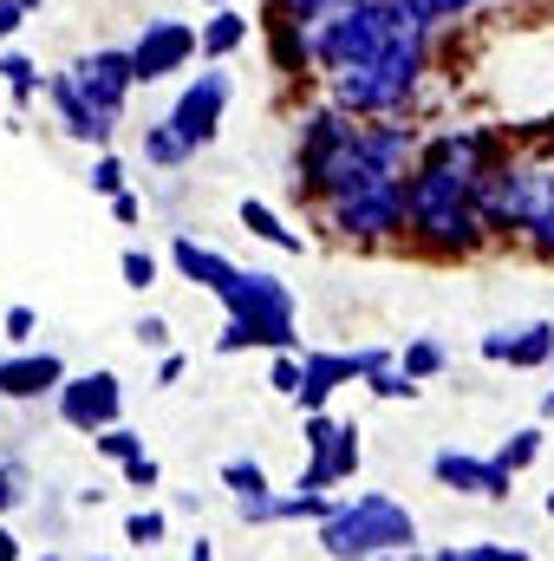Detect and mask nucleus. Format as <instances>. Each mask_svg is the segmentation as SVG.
I'll return each mask as SVG.
<instances>
[{"label": "nucleus", "mask_w": 554, "mask_h": 561, "mask_svg": "<svg viewBox=\"0 0 554 561\" xmlns=\"http://www.w3.org/2000/svg\"><path fill=\"white\" fill-rule=\"evenodd\" d=\"M424 59H430V26L412 20V26H405L379 59L333 72V105H339V112H353V118L399 112V105L417 92V79H424Z\"/></svg>", "instance_id": "1"}, {"label": "nucleus", "mask_w": 554, "mask_h": 561, "mask_svg": "<svg viewBox=\"0 0 554 561\" xmlns=\"http://www.w3.org/2000/svg\"><path fill=\"white\" fill-rule=\"evenodd\" d=\"M417 523L405 503L366 490L353 503H333V516L320 523V549L333 561H372V556H412Z\"/></svg>", "instance_id": "2"}, {"label": "nucleus", "mask_w": 554, "mask_h": 561, "mask_svg": "<svg viewBox=\"0 0 554 561\" xmlns=\"http://www.w3.org/2000/svg\"><path fill=\"white\" fill-rule=\"evenodd\" d=\"M222 307H229V327H222L216 353H242V346L293 353V294H287L275 275H255V268L235 275L229 294H222Z\"/></svg>", "instance_id": "3"}, {"label": "nucleus", "mask_w": 554, "mask_h": 561, "mask_svg": "<svg viewBox=\"0 0 554 561\" xmlns=\"http://www.w3.org/2000/svg\"><path fill=\"white\" fill-rule=\"evenodd\" d=\"M326 229L333 236H359V242H385V236H405L412 229V203H405V183H366V190H346L326 203Z\"/></svg>", "instance_id": "4"}, {"label": "nucleus", "mask_w": 554, "mask_h": 561, "mask_svg": "<svg viewBox=\"0 0 554 561\" xmlns=\"http://www.w3.org/2000/svg\"><path fill=\"white\" fill-rule=\"evenodd\" d=\"M353 470H359V431L307 412V477H300L293 490H333V483H346Z\"/></svg>", "instance_id": "5"}, {"label": "nucleus", "mask_w": 554, "mask_h": 561, "mask_svg": "<svg viewBox=\"0 0 554 561\" xmlns=\"http://www.w3.org/2000/svg\"><path fill=\"white\" fill-rule=\"evenodd\" d=\"M59 419L72 424V431H112L118 424V405H125V386H118V373H85V379H66L59 392Z\"/></svg>", "instance_id": "6"}, {"label": "nucleus", "mask_w": 554, "mask_h": 561, "mask_svg": "<svg viewBox=\"0 0 554 561\" xmlns=\"http://www.w3.org/2000/svg\"><path fill=\"white\" fill-rule=\"evenodd\" d=\"M72 79H79V92L92 99V112L118 125V112H125V99H131V85H138V66H131V53L105 46V53H85V59L72 66Z\"/></svg>", "instance_id": "7"}, {"label": "nucleus", "mask_w": 554, "mask_h": 561, "mask_svg": "<svg viewBox=\"0 0 554 561\" xmlns=\"http://www.w3.org/2000/svg\"><path fill=\"white\" fill-rule=\"evenodd\" d=\"M196 46H203V26H183V20H150V26H143V39L131 46L138 85H150V79H170V72H183V66L196 59Z\"/></svg>", "instance_id": "8"}, {"label": "nucleus", "mask_w": 554, "mask_h": 561, "mask_svg": "<svg viewBox=\"0 0 554 561\" xmlns=\"http://www.w3.org/2000/svg\"><path fill=\"white\" fill-rule=\"evenodd\" d=\"M222 105H229V72H196L189 85H183V99H176V112H170V125L189 138V150L196 144L216 138V125H222Z\"/></svg>", "instance_id": "9"}, {"label": "nucleus", "mask_w": 554, "mask_h": 561, "mask_svg": "<svg viewBox=\"0 0 554 561\" xmlns=\"http://www.w3.org/2000/svg\"><path fill=\"white\" fill-rule=\"evenodd\" d=\"M430 477L443 490H463V496H483V503H503L509 483H516V470H503L496 457H463V450H437L430 457Z\"/></svg>", "instance_id": "10"}, {"label": "nucleus", "mask_w": 554, "mask_h": 561, "mask_svg": "<svg viewBox=\"0 0 554 561\" xmlns=\"http://www.w3.org/2000/svg\"><path fill=\"white\" fill-rule=\"evenodd\" d=\"M66 386V366H59V353H13V359H0V399H46V392H59Z\"/></svg>", "instance_id": "11"}, {"label": "nucleus", "mask_w": 554, "mask_h": 561, "mask_svg": "<svg viewBox=\"0 0 554 561\" xmlns=\"http://www.w3.org/2000/svg\"><path fill=\"white\" fill-rule=\"evenodd\" d=\"M46 99H53V112H59L66 138H79V144H105V138H112V118H99V112H92V99L79 92V79H72V72H53V79H46Z\"/></svg>", "instance_id": "12"}, {"label": "nucleus", "mask_w": 554, "mask_h": 561, "mask_svg": "<svg viewBox=\"0 0 554 561\" xmlns=\"http://www.w3.org/2000/svg\"><path fill=\"white\" fill-rule=\"evenodd\" d=\"M170 262H176V275H183V280H196V287H209L216 300L229 294V280L242 275V268H235L229 255H216V249H203L196 236H176V242H170Z\"/></svg>", "instance_id": "13"}, {"label": "nucleus", "mask_w": 554, "mask_h": 561, "mask_svg": "<svg viewBox=\"0 0 554 561\" xmlns=\"http://www.w3.org/2000/svg\"><path fill=\"white\" fill-rule=\"evenodd\" d=\"M522 236H529V242H535L542 255H554V170H542V163H535V183H529Z\"/></svg>", "instance_id": "14"}, {"label": "nucleus", "mask_w": 554, "mask_h": 561, "mask_svg": "<svg viewBox=\"0 0 554 561\" xmlns=\"http://www.w3.org/2000/svg\"><path fill=\"white\" fill-rule=\"evenodd\" d=\"M268 53H275V72H307L313 66V33L293 26V20H268Z\"/></svg>", "instance_id": "15"}, {"label": "nucleus", "mask_w": 554, "mask_h": 561, "mask_svg": "<svg viewBox=\"0 0 554 561\" xmlns=\"http://www.w3.org/2000/svg\"><path fill=\"white\" fill-rule=\"evenodd\" d=\"M503 359H509L516 373H529V366H554V327H549V320H535V327H516Z\"/></svg>", "instance_id": "16"}, {"label": "nucleus", "mask_w": 554, "mask_h": 561, "mask_svg": "<svg viewBox=\"0 0 554 561\" xmlns=\"http://www.w3.org/2000/svg\"><path fill=\"white\" fill-rule=\"evenodd\" d=\"M235 46H249V20H242L235 7H216V13L203 20V53L222 59V53H235Z\"/></svg>", "instance_id": "17"}, {"label": "nucleus", "mask_w": 554, "mask_h": 561, "mask_svg": "<svg viewBox=\"0 0 554 561\" xmlns=\"http://www.w3.org/2000/svg\"><path fill=\"white\" fill-rule=\"evenodd\" d=\"M242 222H249V236H262V242H275V249H287V255H300V236L293 229H280V216L268 209V203H242Z\"/></svg>", "instance_id": "18"}, {"label": "nucleus", "mask_w": 554, "mask_h": 561, "mask_svg": "<svg viewBox=\"0 0 554 561\" xmlns=\"http://www.w3.org/2000/svg\"><path fill=\"white\" fill-rule=\"evenodd\" d=\"M143 157H150V163H183V157H189V138L163 118V125H150V131H143Z\"/></svg>", "instance_id": "19"}, {"label": "nucleus", "mask_w": 554, "mask_h": 561, "mask_svg": "<svg viewBox=\"0 0 554 561\" xmlns=\"http://www.w3.org/2000/svg\"><path fill=\"white\" fill-rule=\"evenodd\" d=\"M339 0H268V20H293V26H320Z\"/></svg>", "instance_id": "20"}, {"label": "nucleus", "mask_w": 554, "mask_h": 561, "mask_svg": "<svg viewBox=\"0 0 554 561\" xmlns=\"http://www.w3.org/2000/svg\"><path fill=\"white\" fill-rule=\"evenodd\" d=\"M535 457H542V431H516V437L496 450V463H503V470H529Z\"/></svg>", "instance_id": "21"}, {"label": "nucleus", "mask_w": 554, "mask_h": 561, "mask_svg": "<svg viewBox=\"0 0 554 561\" xmlns=\"http://www.w3.org/2000/svg\"><path fill=\"white\" fill-rule=\"evenodd\" d=\"M92 444H99V457H118V463H131V457H143V437H138V431H125V424L99 431Z\"/></svg>", "instance_id": "22"}, {"label": "nucleus", "mask_w": 554, "mask_h": 561, "mask_svg": "<svg viewBox=\"0 0 554 561\" xmlns=\"http://www.w3.org/2000/svg\"><path fill=\"white\" fill-rule=\"evenodd\" d=\"M0 79H7L20 99H33V92H39V66H33L26 53H7V59H0Z\"/></svg>", "instance_id": "23"}, {"label": "nucleus", "mask_w": 554, "mask_h": 561, "mask_svg": "<svg viewBox=\"0 0 554 561\" xmlns=\"http://www.w3.org/2000/svg\"><path fill=\"white\" fill-rule=\"evenodd\" d=\"M399 366H405L412 379H430V373H443V346H437V340H412Z\"/></svg>", "instance_id": "24"}, {"label": "nucleus", "mask_w": 554, "mask_h": 561, "mask_svg": "<svg viewBox=\"0 0 554 561\" xmlns=\"http://www.w3.org/2000/svg\"><path fill=\"white\" fill-rule=\"evenodd\" d=\"M300 379H307V359L275 353V373H268V386H275V392H287V399H300Z\"/></svg>", "instance_id": "25"}, {"label": "nucleus", "mask_w": 554, "mask_h": 561, "mask_svg": "<svg viewBox=\"0 0 554 561\" xmlns=\"http://www.w3.org/2000/svg\"><path fill=\"white\" fill-rule=\"evenodd\" d=\"M372 392H379V399H412L417 379L405 373V366H379V373H372Z\"/></svg>", "instance_id": "26"}, {"label": "nucleus", "mask_w": 554, "mask_h": 561, "mask_svg": "<svg viewBox=\"0 0 554 561\" xmlns=\"http://www.w3.org/2000/svg\"><path fill=\"white\" fill-rule=\"evenodd\" d=\"M92 190H99V196H125V163H118V157H99V163H92Z\"/></svg>", "instance_id": "27"}, {"label": "nucleus", "mask_w": 554, "mask_h": 561, "mask_svg": "<svg viewBox=\"0 0 554 561\" xmlns=\"http://www.w3.org/2000/svg\"><path fill=\"white\" fill-rule=\"evenodd\" d=\"M125 536H131L138 549H157V542H163V516H157V510H138V516L125 523Z\"/></svg>", "instance_id": "28"}, {"label": "nucleus", "mask_w": 554, "mask_h": 561, "mask_svg": "<svg viewBox=\"0 0 554 561\" xmlns=\"http://www.w3.org/2000/svg\"><path fill=\"white\" fill-rule=\"evenodd\" d=\"M118 268H125V280H131V287H150V280H157V255H143V249H125V262H118Z\"/></svg>", "instance_id": "29"}, {"label": "nucleus", "mask_w": 554, "mask_h": 561, "mask_svg": "<svg viewBox=\"0 0 554 561\" xmlns=\"http://www.w3.org/2000/svg\"><path fill=\"white\" fill-rule=\"evenodd\" d=\"M33 327H39V320H33V307H7V340H13V346H26V340H33Z\"/></svg>", "instance_id": "30"}, {"label": "nucleus", "mask_w": 554, "mask_h": 561, "mask_svg": "<svg viewBox=\"0 0 554 561\" xmlns=\"http://www.w3.org/2000/svg\"><path fill=\"white\" fill-rule=\"evenodd\" d=\"M125 483L131 490H157V457H131L125 463Z\"/></svg>", "instance_id": "31"}, {"label": "nucleus", "mask_w": 554, "mask_h": 561, "mask_svg": "<svg viewBox=\"0 0 554 561\" xmlns=\"http://www.w3.org/2000/svg\"><path fill=\"white\" fill-rule=\"evenodd\" d=\"M26 13H33V0H0V39H7V33H20V26H26Z\"/></svg>", "instance_id": "32"}, {"label": "nucleus", "mask_w": 554, "mask_h": 561, "mask_svg": "<svg viewBox=\"0 0 554 561\" xmlns=\"http://www.w3.org/2000/svg\"><path fill=\"white\" fill-rule=\"evenodd\" d=\"M138 340H143V346H170V327H163L157 313H143V320H138Z\"/></svg>", "instance_id": "33"}, {"label": "nucleus", "mask_w": 554, "mask_h": 561, "mask_svg": "<svg viewBox=\"0 0 554 561\" xmlns=\"http://www.w3.org/2000/svg\"><path fill=\"white\" fill-rule=\"evenodd\" d=\"M13 503H20V470L0 463V510H13Z\"/></svg>", "instance_id": "34"}, {"label": "nucleus", "mask_w": 554, "mask_h": 561, "mask_svg": "<svg viewBox=\"0 0 554 561\" xmlns=\"http://www.w3.org/2000/svg\"><path fill=\"white\" fill-rule=\"evenodd\" d=\"M112 216H118V222H138L143 203H138V196H112Z\"/></svg>", "instance_id": "35"}, {"label": "nucleus", "mask_w": 554, "mask_h": 561, "mask_svg": "<svg viewBox=\"0 0 554 561\" xmlns=\"http://www.w3.org/2000/svg\"><path fill=\"white\" fill-rule=\"evenodd\" d=\"M0 561H20V542H13V529H0Z\"/></svg>", "instance_id": "36"}, {"label": "nucleus", "mask_w": 554, "mask_h": 561, "mask_svg": "<svg viewBox=\"0 0 554 561\" xmlns=\"http://www.w3.org/2000/svg\"><path fill=\"white\" fill-rule=\"evenodd\" d=\"M189 561H216V549H209V542H196V556Z\"/></svg>", "instance_id": "37"}, {"label": "nucleus", "mask_w": 554, "mask_h": 561, "mask_svg": "<svg viewBox=\"0 0 554 561\" xmlns=\"http://www.w3.org/2000/svg\"><path fill=\"white\" fill-rule=\"evenodd\" d=\"M542 412H549V419H554V392H549V399H542Z\"/></svg>", "instance_id": "38"}, {"label": "nucleus", "mask_w": 554, "mask_h": 561, "mask_svg": "<svg viewBox=\"0 0 554 561\" xmlns=\"http://www.w3.org/2000/svg\"><path fill=\"white\" fill-rule=\"evenodd\" d=\"M549 516H554V490H549Z\"/></svg>", "instance_id": "39"}, {"label": "nucleus", "mask_w": 554, "mask_h": 561, "mask_svg": "<svg viewBox=\"0 0 554 561\" xmlns=\"http://www.w3.org/2000/svg\"><path fill=\"white\" fill-rule=\"evenodd\" d=\"M372 561H399V556H372Z\"/></svg>", "instance_id": "40"}, {"label": "nucleus", "mask_w": 554, "mask_h": 561, "mask_svg": "<svg viewBox=\"0 0 554 561\" xmlns=\"http://www.w3.org/2000/svg\"><path fill=\"white\" fill-rule=\"evenodd\" d=\"M209 7H229V0H209Z\"/></svg>", "instance_id": "41"}, {"label": "nucleus", "mask_w": 554, "mask_h": 561, "mask_svg": "<svg viewBox=\"0 0 554 561\" xmlns=\"http://www.w3.org/2000/svg\"><path fill=\"white\" fill-rule=\"evenodd\" d=\"M392 7H412V0H392Z\"/></svg>", "instance_id": "42"}, {"label": "nucleus", "mask_w": 554, "mask_h": 561, "mask_svg": "<svg viewBox=\"0 0 554 561\" xmlns=\"http://www.w3.org/2000/svg\"><path fill=\"white\" fill-rule=\"evenodd\" d=\"M46 561H59V556H46Z\"/></svg>", "instance_id": "43"}]
</instances>
